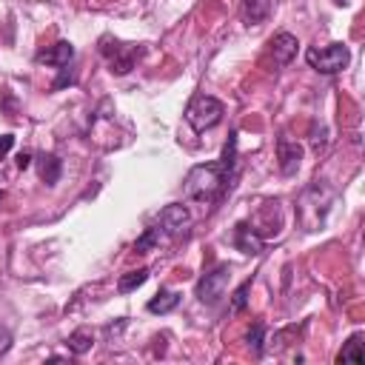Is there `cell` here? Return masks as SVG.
<instances>
[{"instance_id":"1","label":"cell","mask_w":365,"mask_h":365,"mask_svg":"<svg viewBox=\"0 0 365 365\" xmlns=\"http://www.w3.org/2000/svg\"><path fill=\"white\" fill-rule=\"evenodd\" d=\"M225 182H228V174H225V168L220 163H202V165H194L185 174L182 191H185L188 200H197L202 205H211L225 191Z\"/></svg>"},{"instance_id":"2","label":"cell","mask_w":365,"mask_h":365,"mask_svg":"<svg viewBox=\"0 0 365 365\" xmlns=\"http://www.w3.org/2000/svg\"><path fill=\"white\" fill-rule=\"evenodd\" d=\"M331 202H334V191L322 182V180H314L305 191H302V200H299V220L305 225V231H319L325 225V217L331 211Z\"/></svg>"},{"instance_id":"3","label":"cell","mask_w":365,"mask_h":365,"mask_svg":"<svg viewBox=\"0 0 365 365\" xmlns=\"http://www.w3.org/2000/svg\"><path fill=\"white\" fill-rule=\"evenodd\" d=\"M222 114H225V106H222L217 97L200 94V97H194V103L185 108V123H188L197 134H202V131L214 128V125L222 120Z\"/></svg>"},{"instance_id":"4","label":"cell","mask_w":365,"mask_h":365,"mask_svg":"<svg viewBox=\"0 0 365 365\" xmlns=\"http://www.w3.org/2000/svg\"><path fill=\"white\" fill-rule=\"evenodd\" d=\"M143 46H128V43H117L111 37H103L100 40V54L108 60V68L111 74H128L134 68V63L143 57Z\"/></svg>"},{"instance_id":"5","label":"cell","mask_w":365,"mask_h":365,"mask_svg":"<svg viewBox=\"0 0 365 365\" xmlns=\"http://www.w3.org/2000/svg\"><path fill=\"white\" fill-rule=\"evenodd\" d=\"M305 60H308V66L311 68H317L319 74H336V71H342L348 63H351V51H348V46L345 43H331V46H325V48H308L305 51Z\"/></svg>"},{"instance_id":"6","label":"cell","mask_w":365,"mask_h":365,"mask_svg":"<svg viewBox=\"0 0 365 365\" xmlns=\"http://www.w3.org/2000/svg\"><path fill=\"white\" fill-rule=\"evenodd\" d=\"M228 279H231V265H225V262L214 265L208 274L200 277V282H197V299L200 302H217L225 294Z\"/></svg>"},{"instance_id":"7","label":"cell","mask_w":365,"mask_h":365,"mask_svg":"<svg viewBox=\"0 0 365 365\" xmlns=\"http://www.w3.org/2000/svg\"><path fill=\"white\" fill-rule=\"evenodd\" d=\"M160 228L165 231V234H171V237H177V234H182L188 225H191V211L182 205V202H171V205H165L163 211H160Z\"/></svg>"},{"instance_id":"8","label":"cell","mask_w":365,"mask_h":365,"mask_svg":"<svg viewBox=\"0 0 365 365\" xmlns=\"http://www.w3.org/2000/svg\"><path fill=\"white\" fill-rule=\"evenodd\" d=\"M277 160H279V171L285 177L297 174L299 165H302V145L294 143V140H288V137H279L277 140Z\"/></svg>"},{"instance_id":"9","label":"cell","mask_w":365,"mask_h":365,"mask_svg":"<svg viewBox=\"0 0 365 365\" xmlns=\"http://www.w3.org/2000/svg\"><path fill=\"white\" fill-rule=\"evenodd\" d=\"M71 57H74V46H71L68 40H57L54 46H48L46 51H40L34 60H37L40 66H54V68H63V66H68V63H71Z\"/></svg>"},{"instance_id":"10","label":"cell","mask_w":365,"mask_h":365,"mask_svg":"<svg viewBox=\"0 0 365 365\" xmlns=\"http://www.w3.org/2000/svg\"><path fill=\"white\" fill-rule=\"evenodd\" d=\"M297 37L291 31H279L271 37V54H274V63L279 66H288L294 57H297Z\"/></svg>"},{"instance_id":"11","label":"cell","mask_w":365,"mask_h":365,"mask_svg":"<svg viewBox=\"0 0 365 365\" xmlns=\"http://www.w3.org/2000/svg\"><path fill=\"white\" fill-rule=\"evenodd\" d=\"M234 245L242 251V254H262V237L248 225V222H240L234 228Z\"/></svg>"},{"instance_id":"12","label":"cell","mask_w":365,"mask_h":365,"mask_svg":"<svg viewBox=\"0 0 365 365\" xmlns=\"http://www.w3.org/2000/svg\"><path fill=\"white\" fill-rule=\"evenodd\" d=\"M37 174H40V180H43L46 185H54V182L60 180V174H63L60 157H54V154H40V157H37Z\"/></svg>"},{"instance_id":"13","label":"cell","mask_w":365,"mask_h":365,"mask_svg":"<svg viewBox=\"0 0 365 365\" xmlns=\"http://www.w3.org/2000/svg\"><path fill=\"white\" fill-rule=\"evenodd\" d=\"M180 291H168V288H163V291H157L151 299H148V311L151 314H168V311H174L177 305H180Z\"/></svg>"},{"instance_id":"14","label":"cell","mask_w":365,"mask_h":365,"mask_svg":"<svg viewBox=\"0 0 365 365\" xmlns=\"http://www.w3.org/2000/svg\"><path fill=\"white\" fill-rule=\"evenodd\" d=\"M271 14V0H242V20L248 26H259Z\"/></svg>"},{"instance_id":"15","label":"cell","mask_w":365,"mask_h":365,"mask_svg":"<svg viewBox=\"0 0 365 365\" xmlns=\"http://www.w3.org/2000/svg\"><path fill=\"white\" fill-rule=\"evenodd\" d=\"M66 345H68V351H71V354L83 356V354H88V351H91V345H94V334H91L88 328H77V331H71V334H68Z\"/></svg>"},{"instance_id":"16","label":"cell","mask_w":365,"mask_h":365,"mask_svg":"<svg viewBox=\"0 0 365 365\" xmlns=\"http://www.w3.org/2000/svg\"><path fill=\"white\" fill-rule=\"evenodd\" d=\"M336 362H362V334H359V331L348 336V342H345V348L339 351Z\"/></svg>"},{"instance_id":"17","label":"cell","mask_w":365,"mask_h":365,"mask_svg":"<svg viewBox=\"0 0 365 365\" xmlns=\"http://www.w3.org/2000/svg\"><path fill=\"white\" fill-rule=\"evenodd\" d=\"M145 279H148V268L128 271V274H123V277L117 279V291H120V294H131V291H134V288H140Z\"/></svg>"},{"instance_id":"18","label":"cell","mask_w":365,"mask_h":365,"mask_svg":"<svg viewBox=\"0 0 365 365\" xmlns=\"http://www.w3.org/2000/svg\"><path fill=\"white\" fill-rule=\"evenodd\" d=\"M157 245H160V228H145V231L137 237L134 251H137V254H148V251L157 248Z\"/></svg>"},{"instance_id":"19","label":"cell","mask_w":365,"mask_h":365,"mask_svg":"<svg viewBox=\"0 0 365 365\" xmlns=\"http://www.w3.org/2000/svg\"><path fill=\"white\" fill-rule=\"evenodd\" d=\"M234 163H237V131H231V137H228V143H225V148H222V160H220V165L225 168L228 177H231V171H234Z\"/></svg>"},{"instance_id":"20","label":"cell","mask_w":365,"mask_h":365,"mask_svg":"<svg viewBox=\"0 0 365 365\" xmlns=\"http://www.w3.org/2000/svg\"><path fill=\"white\" fill-rule=\"evenodd\" d=\"M262 339H265V325L262 322H254L251 331H248V345H251L254 356H262Z\"/></svg>"},{"instance_id":"21","label":"cell","mask_w":365,"mask_h":365,"mask_svg":"<svg viewBox=\"0 0 365 365\" xmlns=\"http://www.w3.org/2000/svg\"><path fill=\"white\" fill-rule=\"evenodd\" d=\"M248 291H251V279H245V282L234 291V297H231V314H240V311L248 305Z\"/></svg>"},{"instance_id":"22","label":"cell","mask_w":365,"mask_h":365,"mask_svg":"<svg viewBox=\"0 0 365 365\" xmlns=\"http://www.w3.org/2000/svg\"><path fill=\"white\" fill-rule=\"evenodd\" d=\"M11 145H14V137L11 134H0V157H6L11 151Z\"/></svg>"},{"instance_id":"23","label":"cell","mask_w":365,"mask_h":365,"mask_svg":"<svg viewBox=\"0 0 365 365\" xmlns=\"http://www.w3.org/2000/svg\"><path fill=\"white\" fill-rule=\"evenodd\" d=\"M11 348V334L6 328H0V354H6Z\"/></svg>"},{"instance_id":"24","label":"cell","mask_w":365,"mask_h":365,"mask_svg":"<svg viewBox=\"0 0 365 365\" xmlns=\"http://www.w3.org/2000/svg\"><path fill=\"white\" fill-rule=\"evenodd\" d=\"M31 165V154L29 151H20L17 154V168H29Z\"/></svg>"},{"instance_id":"25","label":"cell","mask_w":365,"mask_h":365,"mask_svg":"<svg viewBox=\"0 0 365 365\" xmlns=\"http://www.w3.org/2000/svg\"><path fill=\"white\" fill-rule=\"evenodd\" d=\"M66 83H71V74H68V71H66V66H63V74L54 80V88H63Z\"/></svg>"},{"instance_id":"26","label":"cell","mask_w":365,"mask_h":365,"mask_svg":"<svg viewBox=\"0 0 365 365\" xmlns=\"http://www.w3.org/2000/svg\"><path fill=\"white\" fill-rule=\"evenodd\" d=\"M0 200H3V191H0Z\"/></svg>"}]
</instances>
